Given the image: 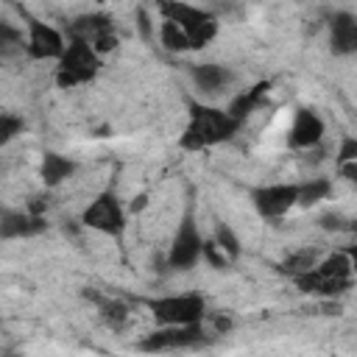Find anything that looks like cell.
Here are the masks:
<instances>
[{"label":"cell","mask_w":357,"mask_h":357,"mask_svg":"<svg viewBox=\"0 0 357 357\" xmlns=\"http://www.w3.org/2000/svg\"><path fill=\"white\" fill-rule=\"evenodd\" d=\"M237 128H240V120L229 109H218V106L192 100L190 120H187V128H184L178 145L184 151H204V148L229 142L237 134Z\"/></svg>","instance_id":"6da1fadb"},{"label":"cell","mask_w":357,"mask_h":357,"mask_svg":"<svg viewBox=\"0 0 357 357\" xmlns=\"http://www.w3.org/2000/svg\"><path fill=\"white\" fill-rule=\"evenodd\" d=\"M351 273H354L351 259L343 248V251H332V254L321 257L315 268H310L304 273H296L290 279L301 293H310V296H318V298H335V296H340L351 287Z\"/></svg>","instance_id":"7a4b0ae2"},{"label":"cell","mask_w":357,"mask_h":357,"mask_svg":"<svg viewBox=\"0 0 357 357\" xmlns=\"http://www.w3.org/2000/svg\"><path fill=\"white\" fill-rule=\"evenodd\" d=\"M159 11H162L165 20H173V22L181 25V31L190 36L192 50L206 47L218 36V17L198 8V6H190L184 0H162Z\"/></svg>","instance_id":"3957f363"},{"label":"cell","mask_w":357,"mask_h":357,"mask_svg":"<svg viewBox=\"0 0 357 357\" xmlns=\"http://www.w3.org/2000/svg\"><path fill=\"white\" fill-rule=\"evenodd\" d=\"M98 67H100V53L84 39H70L56 67V84L61 89L86 84L89 78L98 75Z\"/></svg>","instance_id":"277c9868"},{"label":"cell","mask_w":357,"mask_h":357,"mask_svg":"<svg viewBox=\"0 0 357 357\" xmlns=\"http://www.w3.org/2000/svg\"><path fill=\"white\" fill-rule=\"evenodd\" d=\"M145 307L151 310L153 321L159 326H170V324H204L206 312V301L198 293H181V296H159V298H148Z\"/></svg>","instance_id":"5b68a950"},{"label":"cell","mask_w":357,"mask_h":357,"mask_svg":"<svg viewBox=\"0 0 357 357\" xmlns=\"http://www.w3.org/2000/svg\"><path fill=\"white\" fill-rule=\"evenodd\" d=\"M209 340L201 324H170L159 326L151 335H145L137 349L142 351H178V349H198Z\"/></svg>","instance_id":"8992f818"},{"label":"cell","mask_w":357,"mask_h":357,"mask_svg":"<svg viewBox=\"0 0 357 357\" xmlns=\"http://www.w3.org/2000/svg\"><path fill=\"white\" fill-rule=\"evenodd\" d=\"M198 259H204V237L198 231L192 212H184V218L173 234L170 251H167V265L173 271H190L198 265Z\"/></svg>","instance_id":"52a82bcc"},{"label":"cell","mask_w":357,"mask_h":357,"mask_svg":"<svg viewBox=\"0 0 357 357\" xmlns=\"http://www.w3.org/2000/svg\"><path fill=\"white\" fill-rule=\"evenodd\" d=\"M81 223L100 234L120 237L126 229V209L112 190H103L100 195H95V201H89V206L81 215Z\"/></svg>","instance_id":"ba28073f"},{"label":"cell","mask_w":357,"mask_h":357,"mask_svg":"<svg viewBox=\"0 0 357 357\" xmlns=\"http://www.w3.org/2000/svg\"><path fill=\"white\" fill-rule=\"evenodd\" d=\"M22 17H25V25H28V39H25L28 56L31 59H39V61H45V59H61V53L67 47L61 31H56L53 25L31 17L28 11H22Z\"/></svg>","instance_id":"9c48e42d"},{"label":"cell","mask_w":357,"mask_h":357,"mask_svg":"<svg viewBox=\"0 0 357 357\" xmlns=\"http://www.w3.org/2000/svg\"><path fill=\"white\" fill-rule=\"evenodd\" d=\"M251 204L262 218L276 220L298 204V184H262L251 190Z\"/></svg>","instance_id":"30bf717a"},{"label":"cell","mask_w":357,"mask_h":357,"mask_svg":"<svg viewBox=\"0 0 357 357\" xmlns=\"http://www.w3.org/2000/svg\"><path fill=\"white\" fill-rule=\"evenodd\" d=\"M324 131H326V126H324L321 114L307 109V106H301L293 114V123L287 128V142L293 148H312V145H318L324 139Z\"/></svg>","instance_id":"8fae6325"},{"label":"cell","mask_w":357,"mask_h":357,"mask_svg":"<svg viewBox=\"0 0 357 357\" xmlns=\"http://www.w3.org/2000/svg\"><path fill=\"white\" fill-rule=\"evenodd\" d=\"M190 78L201 95H218L234 84V73L226 64L204 61V64H190Z\"/></svg>","instance_id":"7c38bea8"},{"label":"cell","mask_w":357,"mask_h":357,"mask_svg":"<svg viewBox=\"0 0 357 357\" xmlns=\"http://www.w3.org/2000/svg\"><path fill=\"white\" fill-rule=\"evenodd\" d=\"M47 229L45 215H33L31 209H3L0 218V234L3 240H17V237H33Z\"/></svg>","instance_id":"4fadbf2b"},{"label":"cell","mask_w":357,"mask_h":357,"mask_svg":"<svg viewBox=\"0 0 357 357\" xmlns=\"http://www.w3.org/2000/svg\"><path fill=\"white\" fill-rule=\"evenodd\" d=\"M329 47L335 56L357 53V17L349 11H335L329 20Z\"/></svg>","instance_id":"5bb4252c"},{"label":"cell","mask_w":357,"mask_h":357,"mask_svg":"<svg viewBox=\"0 0 357 357\" xmlns=\"http://www.w3.org/2000/svg\"><path fill=\"white\" fill-rule=\"evenodd\" d=\"M67 31H70V39H84V42L95 45L98 39L114 33V22L106 14H81L67 25Z\"/></svg>","instance_id":"9a60e30c"},{"label":"cell","mask_w":357,"mask_h":357,"mask_svg":"<svg viewBox=\"0 0 357 357\" xmlns=\"http://www.w3.org/2000/svg\"><path fill=\"white\" fill-rule=\"evenodd\" d=\"M86 298H92L98 304L100 321L112 329V332H123L131 321V307L123 298H109V296H98V293H86Z\"/></svg>","instance_id":"2e32d148"},{"label":"cell","mask_w":357,"mask_h":357,"mask_svg":"<svg viewBox=\"0 0 357 357\" xmlns=\"http://www.w3.org/2000/svg\"><path fill=\"white\" fill-rule=\"evenodd\" d=\"M268 92H271V84H268V81H259V84L243 89L240 95H234L231 103H229V112L243 123L248 114H254V112L268 100Z\"/></svg>","instance_id":"e0dca14e"},{"label":"cell","mask_w":357,"mask_h":357,"mask_svg":"<svg viewBox=\"0 0 357 357\" xmlns=\"http://www.w3.org/2000/svg\"><path fill=\"white\" fill-rule=\"evenodd\" d=\"M73 170H75L73 159H67V156H61L56 151H45L42 153V181L47 187H56V184L67 181L73 176Z\"/></svg>","instance_id":"ac0fdd59"},{"label":"cell","mask_w":357,"mask_h":357,"mask_svg":"<svg viewBox=\"0 0 357 357\" xmlns=\"http://www.w3.org/2000/svg\"><path fill=\"white\" fill-rule=\"evenodd\" d=\"M159 45H162L165 50H170V53L192 50L190 36H187V33L181 31V25H178V22H173V20H165V22L159 25Z\"/></svg>","instance_id":"d6986e66"},{"label":"cell","mask_w":357,"mask_h":357,"mask_svg":"<svg viewBox=\"0 0 357 357\" xmlns=\"http://www.w3.org/2000/svg\"><path fill=\"white\" fill-rule=\"evenodd\" d=\"M318 259H321V251H318V248H298V251H293L279 268H282V273L296 276V273H304V271L315 268Z\"/></svg>","instance_id":"ffe728a7"},{"label":"cell","mask_w":357,"mask_h":357,"mask_svg":"<svg viewBox=\"0 0 357 357\" xmlns=\"http://www.w3.org/2000/svg\"><path fill=\"white\" fill-rule=\"evenodd\" d=\"M332 192V184L326 178H310L304 184H298V206H312L318 201H324Z\"/></svg>","instance_id":"44dd1931"},{"label":"cell","mask_w":357,"mask_h":357,"mask_svg":"<svg viewBox=\"0 0 357 357\" xmlns=\"http://www.w3.org/2000/svg\"><path fill=\"white\" fill-rule=\"evenodd\" d=\"M215 243H218V245L223 248V254L231 257V259L240 254V240L234 237V231H231L226 223H218V226H215Z\"/></svg>","instance_id":"7402d4cb"},{"label":"cell","mask_w":357,"mask_h":357,"mask_svg":"<svg viewBox=\"0 0 357 357\" xmlns=\"http://www.w3.org/2000/svg\"><path fill=\"white\" fill-rule=\"evenodd\" d=\"M25 128V123H22V117H14L11 112H6V114H0V142L6 145V142H11L20 131Z\"/></svg>","instance_id":"603a6c76"},{"label":"cell","mask_w":357,"mask_h":357,"mask_svg":"<svg viewBox=\"0 0 357 357\" xmlns=\"http://www.w3.org/2000/svg\"><path fill=\"white\" fill-rule=\"evenodd\" d=\"M321 229H326V231H346V229H351V223L343 218V215H324L321 218Z\"/></svg>","instance_id":"cb8c5ba5"},{"label":"cell","mask_w":357,"mask_h":357,"mask_svg":"<svg viewBox=\"0 0 357 357\" xmlns=\"http://www.w3.org/2000/svg\"><path fill=\"white\" fill-rule=\"evenodd\" d=\"M0 45L11 47V45H22V31L11 28L8 22H0Z\"/></svg>","instance_id":"d4e9b609"},{"label":"cell","mask_w":357,"mask_h":357,"mask_svg":"<svg viewBox=\"0 0 357 357\" xmlns=\"http://www.w3.org/2000/svg\"><path fill=\"white\" fill-rule=\"evenodd\" d=\"M351 159H357V137H346L340 142V148H337V165L340 162H351Z\"/></svg>","instance_id":"484cf974"},{"label":"cell","mask_w":357,"mask_h":357,"mask_svg":"<svg viewBox=\"0 0 357 357\" xmlns=\"http://www.w3.org/2000/svg\"><path fill=\"white\" fill-rule=\"evenodd\" d=\"M137 31L142 39H153V22H151V14L145 8H137Z\"/></svg>","instance_id":"4316f807"},{"label":"cell","mask_w":357,"mask_h":357,"mask_svg":"<svg viewBox=\"0 0 357 357\" xmlns=\"http://www.w3.org/2000/svg\"><path fill=\"white\" fill-rule=\"evenodd\" d=\"M337 170H340V176H343V178L357 181V159H351V162H340V165H337Z\"/></svg>","instance_id":"83f0119b"},{"label":"cell","mask_w":357,"mask_h":357,"mask_svg":"<svg viewBox=\"0 0 357 357\" xmlns=\"http://www.w3.org/2000/svg\"><path fill=\"white\" fill-rule=\"evenodd\" d=\"M212 326H215V335H223V332L231 329V318L229 315H215L212 318Z\"/></svg>","instance_id":"f1b7e54d"},{"label":"cell","mask_w":357,"mask_h":357,"mask_svg":"<svg viewBox=\"0 0 357 357\" xmlns=\"http://www.w3.org/2000/svg\"><path fill=\"white\" fill-rule=\"evenodd\" d=\"M346 254H349V259H351V271L357 273V243H351V245H346Z\"/></svg>","instance_id":"f546056e"},{"label":"cell","mask_w":357,"mask_h":357,"mask_svg":"<svg viewBox=\"0 0 357 357\" xmlns=\"http://www.w3.org/2000/svg\"><path fill=\"white\" fill-rule=\"evenodd\" d=\"M142 206H145V195H139V198H137V201H134V204H131V209H137V212H139V209H142Z\"/></svg>","instance_id":"4dcf8cb0"}]
</instances>
